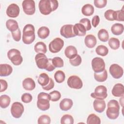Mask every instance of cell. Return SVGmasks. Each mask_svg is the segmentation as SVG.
I'll return each instance as SVG.
<instances>
[{"instance_id":"1","label":"cell","mask_w":124,"mask_h":124,"mask_svg":"<svg viewBox=\"0 0 124 124\" xmlns=\"http://www.w3.org/2000/svg\"><path fill=\"white\" fill-rule=\"evenodd\" d=\"M59 6L56 0H41L38 4L40 13L44 15H47L56 10Z\"/></svg>"},{"instance_id":"2","label":"cell","mask_w":124,"mask_h":124,"mask_svg":"<svg viewBox=\"0 0 124 124\" xmlns=\"http://www.w3.org/2000/svg\"><path fill=\"white\" fill-rule=\"evenodd\" d=\"M108 108L106 111L107 117L111 120L116 119L120 113V106L117 101L114 99L110 100L107 104Z\"/></svg>"},{"instance_id":"3","label":"cell","mask_w":124,"mask_h":124,"mask_svg":"<svg viewBox=\"0 0 124 124\" xmlns=\"http://www.w3.org/2000/svg\"><path fill=\"white\" fill-rule=\"evenodd\" d=\"M35 38V29L33 25L30 24L26 25L23 30V42L25 44L29 45L34 41Z\"/></svg>"},{"instance_id":"4","label":"cell","mask_w":124,"mask_h":124,"mask_svg":"<svg viewBox=\"0 0 124 124\" xmlns=\"http://www.w3.org/2000/svg\"><path fill=\"white\" fill-rule=\"evenodd\" d=\"M50 96L49 94L44 92L40 93L37 96V106L38 108L43 111L48 109L50 108Z\"/></svg>"},{"instance_id":"5","label":"cell","mask_w":124,"mask_h":124,"mask_svg":"<svg viewBox=\"0 0 124 124\" xmlns=\"http://www.w3.org/2000/svg\"><path fill=\"white\" fill-rule=\"evenodd\" d=\"M8 59L15 65H19L23 62V58L20 52L18 49L12 48L9 50L7 53Z\"/></svg>"},{"instance_id":"6","label":"cell","mask_w":124,"mask_h":124,"mask_svg":"<svg viewBox=\"0 0 124 124\" xmlns=\"http://www.w3.org/2000/svg\"><path fill=\"white\" fill-rule=\"evenodd\" d=\"M64 46V41L61 38L57 37L54 39L49 44V50L53 53L59 52Z\"/></svg>"},{"instance_id":"7","label":"cell","mask_w":124,"mask_h":124,"mask_svg":"<svg viewBox=\"0 0 124 124\" xmlns=\"http://www.w3.org/2000/svg\"><path fill=\"white\" fill-rule=\"evenodd\" d=\"M92 97L98 99H104L108 96L107 88L103 85L97 86L94 90V93L91 94Z\"/></svg>"},{"instance_id":"8","label":"cell","mask_w":124,"mask_h":124,"mask_svg":"<svg viewBox=\"0 0 124 124\" xmlns=\"http://www.w3.org/2000/svg\"><path fill=\"white\" fill-rule=\"evenodd\" d=\"M92 67L95 73H100L105 69L104 60L100 57H95L92 61Z\"/></svg>"},{"instance_id":"9","label":"cell","mask_w":124,"mask_h":124,"mask_svg":"<svg viewBox=\"0 0 124 124\" xmlns=\"http://www.w3.org/2000/svg\"><path fill=\"white\" fill-rule=\"evenodd\" d=\"M24 106L22 103L19 102H15L13 103L11 108L12 115L15 118H19L24 112Z\"/></svg>"},{"instance_id":"10","label":"cell","mask_w":124,"mask_h":124,"mask_svg":"<svg viewBox=\"0 0 124 124\" xmlns=\"http://www.w3.org/2000/svg\"><path fill=\"white\" fill-rule=\"evenodd\" d=\"M68 86L73 89H80L83 86V83L80 78L76 75L69 77L67 79Z\"/></svg>"},{"instance_id":"11","label":"cell","mask_w":124,"mask_h":124,"mask_svg":"<svg viewBox=\"0 0 124 124\" xmlns=\"http://www.w3.org/2000/svg\"><path fill=\"white\" fill-rule=\"evenodd\" d=\"M23 11L28 15H32L35 11V3L33 0H24L22 3Z\"/></svg>"},{"instance_id":"12","label":"cell","mask_w":124,"mask_h":124,"mask_svg":"<svg viewBox=\"0 0 124 124\" xmlns=\"http://www.w3.org/2000/svg\"><path fill=\"white\" fill-rule=\"evenodd\" d=\"M35 60L38 68L41 69H46L48 62V59L45 54L38 53L35 57Z\"/></svg>"},{"instance_id":"13","label":"cell","mask_w":124,"mask_h":124,"mask_svg":"<svg viewBox=\"0 0 124 124\" xmlns=\"http://www.w3.org/2000/svg\"><path fill=\"white\" fill-rule=\"evenodd\" d=\"M109 71L112 77L115 79L121 78L124 74L123 68L118 64L116 63L112 64L110 66Z\"/></svg>"},{"instance_id":"14","label":"cell","mask_w":124,"mask_h":124,"mask_svg":"<svg viewBox=\"0 0 124 124\" xmlns=\"http://www.w3.org/2000/svg\"><path fill=\"white\" fill-rule=\"evenodd\" d=\"M74 25L72 24H66L62 26L60 29V33L62 36L69 38L75 37L76 35L73 31Z\"/></svg>"},{"instance_id":"15","label":"cell","mask_w":124,"mask_h":124,"mask_svg":"<svg viewBox=\"0 0 124 124\" xmlns=\"http://www.w3.org/2000/svg\"><path fill=\"white\" fill-rule=\"evenodd\" d=\"M20 12V9L19 6L15 3H12L10 4L6 9V14L10 17L15 18L18 16Z\"/></svg>"},{"instance_id":"16","label":"cell","mask_w":124,"mask_h":124,"mask_svg":"<svg viewBox=\"0 0 124 124\" xmlns=\"http://www.w3.org/2000/svg\"><path fill=\"white\" fill-rule=\"evenodd\" d=\"M94 109L97 112H103L106 108V103L103 99H95L93 102Z\"/></svg>"},{"instance_id":"17","label":"cell","mask_w":124,"mask_h":124,"mask_svg":"<svg viewBox=\"0 0 124 124\" xmlns=\"http://www.w3.org/2000/svg\"><path fill=\"white\" fill-rule=\"evenodd\" d=\"M112 94L115 97H121L124 94V85L121 83L115 84L111 91Z\"/></svg>"},{"instance_id":"18","label":"cell","mask_w":124,"mask_h":124,"mask_svg":"<svg viewBox=\"0 0 124 124\" xmlns=\"http://www.w3.org/2000/svg\"><path fill=\"white\" fill-rule=\"evenodd\" d=\"M13 72L12 67L8 64L4 63L0 64V76H8Z\"/></svg>"},{"instance_id":"19","label":"cell","mask_w":124,"mask_h":124,"mask_svg":"<svg viewBox=\"0 0 124 124\" xmlns=\"http://www.w3.org/2000/svg\"><path fill=\"white\" fill-rule=\"evenodd\" d=\"M74 33L76 36H83L86 33V30L84 26L80 23H76L73 27Z\"/></svg>"},{"instance_id":"20","label":"cell","mask_w":124,"mask_h":124,"mask_svg":"<svg viewBox=\"0 0 124 124\" xmlns=\"http://www.w3.org/2000/svg\"><path fill=\"white\" fill-rule=\"evenodd\" d=\"M64 54L67 58L71 59L75 57L78 55V51L74 46H69L65 49Z\"/></svg>"},{"instance_id":"21","label":"cell","mask_w":124,"mask_h":124,"mask_svg":"<svg viewBox=\"0 0 124 124\" xmlns=\"http://www.w3.org/2000/svg\"><path fill=\"white\" fill-rule=\"evenodd\" d=\"M22 86L25 90L32 91L35 87V83L31 78H27L23 80L22 82Z\"/></svg>"},{"instance_id":"22","label":"cell","mask_w":124,"mask_h":124,"mask_svg":"<svg viewBox=\"0 0 124 124\" xmlns=\"http://www.w3.org/2000/svg\"><path fill=\"white\" fill-rule=\"evenodd\" d=\"M84 43L86 46L90 48H93L96 44V37L93 34H88L85 36Z\"/></svg>"},{"instance_id":"23","label":"cell","mask_w":124,"mask_h":124,"mask_svg":"<svg viewBox=\"0 0 124 124\" xmlns=\"http://www.w3.org/2000/svg\"><path fill=\"white\" fill-rule=\"evenodd\" d=\"M73 101L70 98H64L60 103V108L63 111L69 110L73 106Z\"/></svg>"},{"instance_id":"24","label":"cell","mask_w":124,"mask_h":124,"mask_svg":"<svg viewBox=\"0 0 124 124\" xmlns=\"http://www.w3.org/2000/svg\"><path fill=\"white\" fill-rule=\"evenodd\" d=\"M124 25L121 23H115L111 27V31L112 33L115 35H119L124 32Z\"/></svg>"},{"instance_id":"25","label":"cell","mask_w":124,"mask_h":124,"mask_svg":"<svg viewBox=\"0 0 124 124\" xmlns=\"http://www.w3.org/2000/svg\"><path fill=\"white\" fill-rule=\"evenodd\" d=\"M6 26L7 29L11 32L17 30L18 28L17 22L14 19H9L6 22Z\"/></svg>"},{"instance_id":"26","label":"cell","mask_w":124,"mask_h":124,"mask_svg":"<svg viewBox=\"0 0 124 124\" xmlns=\"http://www.w3.org/2000/svg\"><path fill=\"white\" fill-rule=\"evenodd\" d=\"M50 78L48 75L45 73H43L40 74L38 78L37 81L38 83L42 87L45 86L49 83Z\"/></svg>"},{"instance_id":"27","label":"cell","mask_w":124,"mask_h":124,"mask_svg":"<svg viewBox=\"0 0 124 124\" xmlns=\"http://www.w3.org/2000/svg\"><path fill=\"white\" fill-rule=\"evenodd\" d=\"M94 7L90 4H86L83 6L81 9V12L85 16H91L94 13Z\"/></svg>"},{"instance_id":"28","label":"cell","mask_w":124,"mask_h":124,"mask_svg":"<svg viewBox=\"0 0 124 124\" xmlns=\"http://www.w3.org/2000/svg\"><path fill=\"white\" fill-rule=\"evenodd\" d=\"M49 29L46 26L40 27L37 31V34L38 37L42 39H45L47 37L49 34Z\"/></svg>"},{"instance_id":"29","label":"cell","mask_w":124,"mask_h":124,"mask_svg":"<svg viewBox=\"0 0 124 124\" xmlns=\"http://www.w3.org/2000/svg\"><path fill=\"white\" fill-rule=\"evenodd\" d=\"M94 78L95 79L100 82H104L108 78V73L106 69L100 73H94Z\"/></svg>"},{"instance_id":"30","label":"cell","mask_w":124,"mask_h":124,"mask_svg":"<svg viewBox=\"0 0 124 124\" xmlns=\"http://www.w3.org/2000/svg\"><path fill=\"white\" fill-rule=\"evenodd\" d=\"M35 51L37 53H42L45 54L47 51L46 45L43 42H38L36 43L34 47Z\"/></svg>"},{"instance_id":"31","label":"cell","mask_w":124,"mask_h":124,"mask_svg":"<svg viewBox=\"0 0 124 124\" xmlns=\"http://www.w3.org/2000/svg\"><path fill=\"white\" fill-rule=\"evenodd\" d=\"M11 102L10 97L6 94H3L0 97V106L1 108H5L9 106Z\"/></svg>"},{"instance_id":"32","label":"cell","mask_w":124,"mask_h":124,"mask_svg":"<svg viewBox=\"0 0 124 124\" xmlns=\"http://www.w3.org/2000/svg\"><path fill=\"white\" fill-rule=\"evenodd\" d=\"M98 39L102 42H106L109 39V34L108 31L104 29H100L97 34Z\"/></svg>"},{"instance_id":"33","label":"cell","mask_w":124,"mask_h":124,"mask_svg":"<svg viewBox=\"0 0 124 124\" xmlns=\"http://www.w3.org/2000/svg\"><path fill=\"white\" fill-rule=\"evenodd\" d=\"M101 120L99 117L93 113L90 114L87 119V124H100Z\"/></svg>"},{"instance_id":"34","label":"cell","mask_w":124,"mask_h":124,"mask_svg":"<svg viewBox=\"0 0 124 124\" xmlns=\"http://www.w3.org/2000/svg\"><path fill=\"white\" fill-rule=\"evenodd\" d=\"M108 44L110 47L113 50L118 49L120 46V43L119 39L114 37H111L109 39Z\"/></svg>"},{"instance_id":"35","label":"cell","mask_w":124,"mask_h":124,"mask_svg":"<svg viewBox=\"0 0 124 124\" xmlns=\"http://www.w3.org/2000/svg\"><path fill=\"white\" fill-rule=\"evenodd\" d=\"M65 78L64 73L61 70L57 71L54 74V78L55 81L59 83H62L64 81Z\"/></svg>"},{"instance_id":"36","label":"cell","mask_w":124,"mask_h":124,"mask_svg":"<svg viewBox=\"0 0 124 124\" xmlns=\"http://www.w3.org/2000/svg\"><path fill=\"white\" fill-rule=\"evenodd\" d=\"M95 52L97 54L99 55L102 56H105L108 54V49L105 46L99 45L96 48Z\"/></svg>"},{"instance_id":"37","label":"cell","mask_w":124,"mask_h":124,"mask_svg":"<svg viewBox=\"0 0 124 124\" xmlns=\"http://www.w3.org/2000/svg\"><path fill=\"white\" fill-rule=\"evenodd\" d=\"M74 122V118L69 114H65L61 119V124H73Z\"/></svg>"},{"instance_id":"38","label":"cell","mask_w":124,"mask_h":124,"mask_svg":"<svg viewBox=\"0 0 124 124\" xmlns=\"http://www.w3.org/2000/svg\"><path fill=\"white\" fill-rule=\"evenodd\" d=\"M114 19V20H117V21H124V6L123 7V8L121 10L115 11Z\"/></svg>"},{"instance_id":"39","label":"cell","mask_w":124,"mask_h":124,"mask_svg":"<svg viewBox=\"0 0 124 124\" xmlns=\"http://www.w3.org/2000/svg\"><path fill=\"white\" fill-rule=\"evenodd\" d=\"M52 62L55 68L62 67L64 65L63 60L59 57H56L52 59Z\"/></svg>"},{"instance_id":"40","label":"cell","mask_w":124,"mask_h":124,"mask_svg":"<svg viewBox=\"0 0 124 124\" xmlns=\"http://www.w3.org/2000/svg\"><path fill=\"white\" fill-rule=\"evenodd\" d=\"M51 122V119L49 116L47 115H42L40 116L38 119V124H49Z\"/></svg>"},{"instance_id":"41","label":"cell","mask_w":124,"mask_h":124,"mask_svg":"<svg viewBox=\"0 0 124 124\" xmlns=\"http://www.w3.org/2000/svg\"><path fill=\"white\" fill-rule=\"evenodd\" d=\"M50 96V100L53 102H56L60 100L61 97V94L58 91H53L49 93Z\"/></svg>"},{"instance_id":"42","label":"cell","mask_w":124,"mask_h":124,"mask_svg":"<svg viewBox=\"0 0 124 124\" xmlns=\"http://www.w3.org/2000/svg\"><path fill=\"white\" fill-rule=\"evenodd\" d=\"M82 62V59L80 55H77L73 59H69V62L71 65L74 66H79Z\"/></svg>"},{"instance_id":"43","label":"cell","mask_w":124,"mask_h":124,"mask_svg":"<svg viewBox=\"0 0 124 124\" xmlns=\"http://www.w3.org/2000/svg\"><path fill=\"white\" fill-rule=\"evenodd\" d=\"M114 12L115 11L111 9H109L107 10L104 14V16L106 19L109 21H114Z\"/></svg>"},{"instance_id":"44","label":"cell","mask_w":124,"mask_h":124,"mask_svg":"<svg viewBox=\"0 0 124 124\" xmlns=\"http://www.w3.org/2000/svg\"><path fill=\"white\" fill-rule=\"evenodd\" d=\"M79 23L82 24L84 27L86 29V31H89L91 29V24L90 21L89 19L86 18H82L79 21Z\"/></svg>"},{"instance_id":"45","label":"cell","mask_w":124,"mask_h":124,"mask_svg":"<svg viewBox=\"0 0 124 124\" xmlns=\"http://www.w3.org/2000/svg\"><path fill=\"white\" fill-rule=\"evenodd\" d=\"M21 100L25 103H30L32 100V95L29 93H23L21 97Z\"/></svg>"},{"instance_id":"46","label":"cell","mask_w":124,"mask_h":124,"mask_svg":"<svg viewBox=\"0 0 124 124\" xmlns=\"http://www.w3.org/2000/svg\"><path fill=\"white\" fill-rule=\"evenodd\" d=\"M94 4L98 8H103L105 7L107 3V0H94Z\"/></svg>"},{"instance_id":"47","label":"cell","mask_w":124,"mask_h":124,"mask_svg":"<svg viewBox=\"0 0 124 124\" xmlns=\"http://www.w3.org/2000/svg\"><path fill=\"white\" fill-rule=\"evenodd\" d=\"M11 33L12 37L15 41L16 42H18L19 41H20L21 39V31L19 28L16 31L12 32Z\"/></svg>"},{"instance_id":"48","label":"cell","mask_w":124,"mask_h":124,"mask_svg":"<svg viewBox=\"0 0 124 124\" xmlns=\"http://www.w3.org/2000/svg\"><path fill=\"white\" fill-rule=\"evenodd\" d=\"M54 86V81L51 78H50L49 81V83H48V84L45 86H42V88H43V89H44L45 90L49 91V90L52 89V88H53Z\"/></svg>"},{"instance_id":"49","label":"cell","mask_w":124,"mask_h":124,"mask_svg":"<svg viewBox=\"0 0 124 124\" xmlns=\"http://www.w3.org/2000/svg\"><path fill=\"white\" fill-rule=\"evenodd\" d=\"M0 85H1L0 92L1 93L2 92L5 91L7 89V87H8V84L6 80L2 79H0Z\"/></svg>"},{"instance_id":"50","label":"cell","mask_w":124,"mask_h":124,"mask_svg":"<svg viewBox=\"0 0 124 124\" xmlns=\"http://www.w3.org/2000/svg\"><path fill=\"white\" fill-rule=\"evenodd\" d=\"M100 22V18L98 16L96 15L93 17L92 18V23L93 27H96L99 24Z\"/></svg>"},{"instance_id":"51","label":"cell","mask_w":124,"mask_h":124,"mask_svg":"<svg viewBox=\"0 0 124 124\" xmlns=\"http://www.w3.org/2000/svg\"><path fill=\"white\" fill-rule=\"evenodd\" d=\"M55 67H54L52 62V59H48V62L46 68V70L49 72H51L53 71L55 69Z\"/></svg>"}]
</instances>
